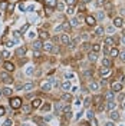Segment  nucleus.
Masks as SVG:
<instances>
[{
  "mask_svg": "<svg viewBox=\"0 0 125 126\" xmlns=\"http://www.w3.org/2000/svg\"><path fill=\"white\" fill-rule=\"evenodd\" d=\"M22 105H23V100L20 97H10V106L13 109H20Z\"/></svg>",
  "mask_w": 125,
  "mask_h": 126,
  "instance_id": "f257e3e1",
  "label": "nucleus"
},
{
  "mask_svg": "<svg viewBox=\"0 0 125 126\" xmlns=\"http://www.w3.org/2000/svg\"><path fill=\"white\" fill-rule=\"evenodd\" d=\"M0 80H1L3 83H7V85L13 83V78L9 75V72H1V73H0Z\"/></svg>",
  "mask_w": 125,
  "mask_h": 126,
  "instance_id": "f03ea898",
  "label": "nucleus"
},
{
  "mask_svg": "<svg viewBox=\"0 0 125 126\" xmlns=\"http://www.w3.org/2000/svg\"><path fill=\"white\" fill-rule=\"evenodd\" d=\"M85 23L88 24L89 27H95V26H96V19H95V16L86 15L85 16Z\"/></svg>",
  "mask_w": 125,
  "mask_h": 126,
  "instance_id": "7ed1b4c3",
  "label": "nucleus"
},
{
  "mask_svg": "<svg viewBox=\"0 0 125 126\" xmlns=\"http://www.w3.org/2000/svg\"><path fill=\"white\" fill-rule=\"evenodd\" d=\"M112 24H114L115 27H122V26H124V19H122L121 16H115V17L112 19Z\"/></svg>",
  "mask_w": 125,
  "mask_h": 126,
  "instance_id": "20e7f679",
  "label": "nucleus"
},
{
  "mask_svg": "<svg viewBox=\"0 0 125 126\" xmlns=\"http://www.w3.org/2000/svg\"><path fill=\"white\" fill-rule=\"evenodd\" d=\"M59 42L62 43V45H69V42H70V36L68 34V33H63V34H61L59 36Z\"/></svg>",
  "mask_w": 125,
  "mask_h": 126,
  "instance_id": "39448f33",
  "label": "nucleus"
},
{
  "mask_svg": "<svg viewBox=\"0 0 125 126\" xmlns=\"http://www.w3.org/2000/svg\"><path fill=\"white\" fill-rule=\"evenodd\" d=\"M43 4L46 6L47 9H56V4H58V0H43Z\"/></svg>",
  "mask_w": 125,
  "mask_h": 126,
  "instance_id": "423d86ee",
  "label": "nucleus"
},
{
  "mask_svg": "<svg viewBox=\"0 0 125 126\" xmlns=\"http://www.w3.org/2000/svg\"><path fill=\"white\" fill-rule=\"evenodd\" d=\"M3 67H4V70L9 72V73H12V72L15 70V64L12 62H9V60H4V63H3Z\"/></svg>",
  "mask_w": 125,
  "mask_h": 126,
  "instance_id": "0eeeda50",
  "label": "nucleus"
},
{
  "mask_svg": "<svg viewBox=\"0 0 125 126\" xmlns=\"http://www.w3.org/2000/svg\"><path fill=\"white\" fill-rule=\"evenodd\" d=\"M40 89H42L43 92H50V89H52V83H50V80H47V82H42V83H40Z\"/></svg>",
  "mask_w": 125,
  "mask_h": 126,
  "instance_id": "6e6552de",
  "label": "nucleus"
},
{
  "mask_svg": "<svg viewBox=\"0 0 125 126\" xmlns=\"http://www.w3.org/2000/svg\"><path fill=\"white\" fill-rule=\"evenodd\" d=\"M26 52H27V47L26 46H20L16 49V56L17 57H23L24 55H26Z\"/></svg>",
  "mask_w": 125,
  "mask_h": 126,
  "instance_id": "1a4fd4ad",
  "label": "nucleus"
},
{
  "mask_svg": "<svg viewBox=\"0 0 125 126\" xmlns=\"http://www.w3.org/2000/svg\"><path fill=\"white\" fill-rule=\"evenodd\" d=\"M32 47H33V50H40V49H43V40H35L33 43H32Z\"/></svg>",
  "mask_w": 125,
  "mask_h": 126,
  "instance_id": "9d476101",
  "label": "nucleus"
},
{
  "mask_svg": "<svg viewBox=\"0 0 125 126\" xmlns=\"http://www.w3.org/2000/svg\"><path fill=\"white\" fill-rule=\"evenodd\" d=\"M53 46H55V45H53V43H52L49 39H47V40H43V49H45L46 52H50Z\"/></svg>",
  "mask_w": 125,
  "mask_h": 126,
  "instance_id": "9b49d317",
  "label": "nucleus"
},
{
  "mask_svg": "<svg viewBox=\"0 0 125 126\" xmlns=\"http://www.w3.org/2000/svg\"><path fill=\"white\" fill-rule=\"evenodd\" d=\"M104 42H105V45H106V46H114V45H115V42H117V39H115L114 36H108V37H105Z\"/></svg>",
  "mask_w": 125,
  "mask_h": 126,
  "instance_id": "f8f14e48",
  "label": "nucleus"
},
{
  "mask_svg": "<svg viewBox=\"0 0 125 126\" xmlns=\"http://www.w3.org/2000/svg\"><path fill=\"white\" fill-rule=\"evenodd\" d=\"M32 109H38V108H40V105H42V99H39V97H36V99H33L32 100Z\"/></svg>",
  "mask_w": 125,
  "mask_h": 126,
  "instance_id": "ddd939ff",
  "label": "nucleus"
},
{
  "mask_svg": "<svg viewBox=\"0 0 125 126\" xmlns=\"http://www.w3.org/2000/svg\"><path fill=\"white\" fill-rule=\"evenodd\" d=\"M49 36H50V34H49V32L47 30H40L39 32V39L40 40H47L49 39Z\"/></svg>",
  "mask_w": 125,
  "mask_h": 126,
  "instance_id": "4468645a",
  "label": "nucleus"
},
{
  "mask_svg": "<svg viewBox=\"0 0 125 126\" xmlns=\"http://www.w3.org/2000/svg\"><path fill=\"white\" fill-rule=\"evenodd\" d=\"M105 29L102 26H95V36H104Z\"/></svg>",
  "mask_w": 125,
  "mask_h": 126,
  "instance_id": "2eb2a0df",
  "label": "nucleus"
},
{
  "mask_svg": "<svg viewBox=\"0 0 125 126\" xmlns=\"http://www.w3.org/2000/svg\"><path fill=\"white\" fill-rule=\"evenodd\" d=\"M112 90H114V92H121V90H122V83L114 82V83H112Z\"/></svg>",
  "mask_w": 125,
  "mask_h": 126,
  "instance_id": "dca6fc26",
  "label": "nucleus"
},
{
  "mask_svg": "<svg viewBox=\"0 0 125 126\" xmlns=\"http://www.w3.org/2000/svg\"><path fill=\"white\" fill-rule=\"evenodd\" d=\"M118 55H119V50H118L117 47L109 49V56H111V57H118Z\"/></svg>",
  "mask_w": 125,
  "mask_h": 126,
  "instance_id": "f3484780",
  "label": "nucleus"
},
{
  "mask_svg": "<svg viewBox=\"0 0 125 126\" xmlns=\"http://www.w3.org/2000/svg\"><path fill=\"white\" fill-rule=\"evenodd\" d=\"M102 66H105V67H111V66H112V60L108 59V57L102 59Z\"/></svg>",
  "mask_w": 125,
  "mask_h": 126,
  "instance_id": "a211bd4d",
  "label": "nucleus"
},
{
  "mask_svg": "<svg viewBox=\"0 0 125 126\" xmlns=\"http://www.w3.org/2000/svg\"><path fill=\"white\" fill-rule=\"evenodd\" d=\"M62 29L65 30V33H68V32H70V29H72V26H70L69 22H63L62 23Z\"/></svg>",
  "mask_w": 125,
  "mask_h": 126,
  "instance_id": "6ab92c4d",
  "label": "nucleus"
},
{
  "mask_svg": "<svg viewBox=\"0 0 125 126\" xmlns=\"http://www.w3.org/2000/svg\"><path fill=\"white\" fill-rule=\"evenodd\" d=\"M89 89L94 90V92H96V90L99 89V83H98V82H91V83H89Z\"/></svg>",
  "mask_w": 125,
  "mask_h": 126,
  "instance_id": "aec40b11",
  "label": "nucleus"
},
{
  "mask_svg": "<svg viewBox=\"0 0 125 126\" xmlns=\"http://www.w3.org/2000/svg\"><path fill=\"white\" fill-rule=\"evenodd\" d=\"M88 59H89V62H96V59H98V56H96V53L95 52H91L89 55H88Z\"/></svg>",
  "mask_w": 125,
  "mask_h": 126,
  "instance_id": "412c9836",
  "label": "nucleus"
},
{
  "mask_svg": "<svg viewBox=\"0 0 125 126\" xmlns=\"http://www.w3.org/2000/svg\"><path fill=\"white\" fill-rule=\"evenodd\" d=\"M115 108H117V103H115V102H112V100H108V105H106V109H108V110L111 112V110H114Z\"/></svg>",
  "mask_w": 125,
  "mask_h": 126,
  "instance_id": "4be33fe9",
  "label": "nucleus"
},
{
  "mask_svg": "<svg viewBox=\"0 0 125 126\" xmlns=\"http://www.w3.org/2000/svg\"><path fill=\"white\" fill-rule=\"evenodd\" d=\"M99 73H101L102 76H106V75H109L111 70H109V67H105V66H102V69L99 70Z\"/></svg>",
  "mask_w": 125,
  "mask_h": 126,
  "instance_id": "5701e85b",
  "label": "nucleus"
},
{
  "mask_svg": "<svg viewBox=\"0 0 125 126\" xmlns=\"http://www.w3.org/2000/svg\"><path fill=\"white\" fill-rule=\"evenodd\" d=\"M12 93H13V92H12V89H9V87H4V89H3V90H1V94H3V96H12Z\"/></svg>",
  "mask_w": 125,
  "mask_h": 126,
  "instance_id": "b1692460",
  "label": "nucleus"
},
{
  "mask_svg": "<svg viewBox=\"0 0 125 126\" xmlns=\"http://www.w3.org/2000/svg\"><path fill=\"white\" fill-rule=\"evenodd\" d=\"M66 15L68 16L75 15V6H68V7H66Z\"/></svg>",
  "mask_w": 125,
  "mask_h": 126,
  "instance_id": "393cba45",
  "label": "nucleus"
},
{
  "mask_svg": "<svg viewBox=\"0 0 125 126\" xmlns=\"http://www.w3.org/2000/svg\"><path fill=\"white\" fill-rule=\"evenodd\" d=\"M70 26H72V27H78L79 26V19H76V17H73V19H70Z\"/></svg>",
  "mask_w": 125,
  "mask_h": 126,
  "instance_id": "a878e982",
  "label": "nucleus"
},
{
  "mask_svg": "<svg viewBox=\"0 0 125 126\" xmlns=\"http://www.w3.org/2000/svg\"><path fill=\"white\" fill-rule=\"evenodd\" d=\"M114 97H115L114 90H111V92H108V93L105 94V99H106V100H114Z\"/></svg>",
  "mask_w": 125,
  "mask_h": 126,
  "instance_id": "bb28decb",
  "label": "nucleus"
},
{
  "mask_svg": "<svg viewBox=\"0 0 125 126\" xmlns=\"http://www.w3.org/2000/svg\"><path fill=\"white\" fill-rule=\"evenodd\" d=\"M0 56H1V59H4V60H7L9 57H10V52H9V50H3V52L0 53Z\"/></svg>",
  "mask_w": 125,
  "mask_h": 126,
  "instance_id": "cd10ccee",
  "label": "nucleus"
},
{
  "mask_svg": "<svg viewBox=\"0 0 125 126\" xmlns=\"http://www.w3.org/2000/svg\"><path fill=\"white\" fill-rule=\"evenodd\" d=\"M109 116H111V119H112V120H118V119H119V113H118V112H115V110H112Z\"/></svg>",
  "mask_w": 125,
  "mask_h": 126,
  "instance_id": "c85d7f7f",
  "label": "nucleus"
},
{
  "mask_svg": "<svg viewBox=\"0 0 125 126\" xmlns=\"http://www.w3.org/2000/svg\"><path fill=\"white\" fill-rule=\"evenodd\" d=\"M105 3H106V0H95L96 7H104V6H105Z\"/></svg>",
  "mask_w": 125,
  "mask_h": 126,
  "instance_id": "c756f323",
  "label": "nucleus"
},
{
  "mask_svg": "<svg viewBox=\"0 0 125 126\" xmlns=\"http://www.w3.org/2000/svg\"><path fill=\"white\" fill-rule=\"evenodd\" d=\"M56 9H58L59 12H63V10H65V4H63V1H58V4H56Z\"/></svg>",
  "mask_w": 125,
  "mask_h": 126,
  "instance_id": "7c9ffc66",
  "label": "nucleus"
},
{
  "mask_svg": "<svg viewBox=\"0 0 125 126\" xmlns=\"http://www.w3.org/2000/svg\"><path fill=\"white\" fill-rule=\"evenodd\" d=\"M62 89L63 90H69L70 89V82H63L62 83Z\"/></svg>",
  "mask_w": 125,
  "mask_h": 126,
  "instance_id": "2f4dec72",
  "label": "nucleus"
},
{
  "mask_svg": "<svg viewBox=\"0 0 125 126\" xmlns=\"http://www.w3.org/2000/svg\"><path fill=\"white\" fill-rule=\"evenodd\" d=\"M101 50V45H98V43H95L94 46H92V52H95V53H98Z\"/></svg>",
  "mask_w": 125,
  "mask_h": 126,
  "instance_id": "473e14b6",
  "label": "nucleus"
},
{
  "mask_svg": "<svg viewBox=\"0 0 125 126\" xmlns=\"http://www.w3.org/2000/svg\"><path fill=\"white\" fill-rule=\"evenodd\" d=\"M104 17H105L104 12H98V15L95 16V19H96V20H104Z\"/></svg>",
  "mask_w": 125,
  "mask_h": 126,
  "instance_id": "72a5a7b5",
  "label": "nucleus"
},
{
  "mask_svg": "<svg viewBox=\"0 0 125 126\" xmlns=\"http://www.w3.org/2000/svg\"><path fill=\"white\" fill-rule=\"evenodd\" d=\"M22 109H23L24 113H29L30 109H32V106H29V105H22Z\"/></svg>",
  "mask_w": 125,
  "mask_h": 126,
  "instance_id": "f704fd0d",
  "label": "nucleus"
},
{
  "mask_svg": "<svg viewBox=\"0 0 125 126\" xmlns=\"http://www.w3.org/2000/svg\"><path fill=\"white\" fill-rule=\"evenodd\" d=\"M29 26H30V24H27V23H26V24H23V27H22V29H20V32H19V34H20V36H22V34H23L24 32L27 30V27H29Z\"/></svg>",
  "mask_w": 125,
  "mask_h": 126,
  "instance_id": "c9c22d12",
  "label": "nucleus"
},
{
  "mask_svg": "<svg viewBox=\"0 0 125 126\" xmlns=\"http://www.w3.org/2000/svg\"><path fill=\"white\" fill-rule=\"evenodd\" d=\"M62 99H63V100H66V102H69L70 99H72V96H70L69 93H63L62 94Z\"/></svg>",
  "mask_w": 125,
  "mask_h": 126,
  "instance_id": "e433bc0d",
  "label": "nucleus"
},
{
  "mask_svg": "<svg viewBox=\"0 0 125 126\" xmlns=\"http://www.w3.org/2000/svg\"><path fill=\"white\" fill-rule=\"evenodd\" d=\"M32 87H33V83H32V82H29V83L23 85V89H24V90H30Z\"/></svg>",
  "mask_w": 125,
  "mask_h": 126,
  "instance_id": "4c0bfd02",
  "label": "nucleus"
},
{
  "mask_svg": "<svg viewBox=\"0 0 125 126\" xmlns=\"http://www.w3.org/2000/svg\"><path fill=\"white\" fill-rule=\"evenodd\" d=\"M50 110V103H45V106L42 108V112H49Z\"/></svg>",
  "mask_w": 125,
  "mask_h": 126,
  "instance_id": "58836bf2",
  "label": "nucleus"
},
{
  "mask_svg": "<svg viewBox=\"0 0 125 126\" xmlns=\"http://www.w3.org/2000/svg\"><path fill=\"white\" fill-rule=\"evenodd\" d=\"M89 126H98V122H96V119L95 118L89 119Z\"/></svg>",
  "mask_w": 125,
  "mask_h": 126,
  "instance_id": "ea45409f",
  "label": "nucleus"
},
{
  "mask_svg": "<svg viewBox=\"0 0 125 126\" xmlns=\"http://www.w3.org/2000/svg\"><path fill=\"white\" fill-rule=\"evenodd\" d=\"M40 56H42V55H40L39 50H33V57H35V59H39Z\"/></svg>",
  "mask_w": 125,
  "mask_h": 126,
  "instance_id": "a19ab883",
  "label": "nucleus"
},
{
  "mask_svg": "<svg viewBox=\"0 0 125 126\" xmlns=\"http://www.w3.org/2000/svg\"><path fill=\"white\" fill-rule=\"evenodd\" d=\"M65 1H66L68 6H75L76 4V0H65Z\"/></svg>",
  "mask_w": 125,
  "mask_h": 126,
  "instance_id": "79ce46f5",
  "label": "nucleus"
},
{
  "mask_svg": "<svg viewBox=\"0 0 125 126\" xmlns=\"http://www.w3.org/2000/svg\"><path fill=\"white\" fill-rule=\"evenodd\" d=\"M119 59H121V60H122V62H125V50H122V52H119Z\"/></svg>",
  "mask_w": 125,
  "mask_h": 126,
  "instance_id": "37998d69",
  "label": "nucleus"
},
{
  "mask_svg": "<svg viewBox=\"0 0 125 126\" xmlns=\"http://www.w3.org/2000/svg\"><path fill=\"white\" fill-rule=\"evenodd\" d=\"M89 49H91V45L89 43H83L82 45V50H89Z\"/></svg>",
  "mask_w": 125,
  "mask_h": 126,
  "instance_id": "c03bdc74",
  "label": "nucleus"
},
{
  "mask_svg": "<svg viewBox=\"0 0 125 126\" xmlns=\"http://www.w3.org/2000/svg\"><path fill=\"white\" fill-rule=\"evenodd\" d=\"M13 9H15V4H13V3H10V4H9V7H7V12H9V13H13Z\"/></svg>",
  "mask_w": 125,
  "mask_h": 126,
  "instance_id": "a18cd8bd",
  "label": "nucleus"
},
{
  "mask_svg": "<svg viewBox=\"0 0 125 126\" xmlns=\"http://www.w3.org/2000/svg\"><path fill=\"white\" fill-rule=\"evenodd\" d=\"M114 30H115V26H114V24H112V26H108V27H106V32H109V33H112Z\"/></svg>",
  "mask_w": 125,
  "mask_h": 126,
  "instance_id": "49530a36",
  "label": "nucleus"
},
{
  "mask_svg": "<svg viewBox=\"0 0 125 126\" xmlns=\"http://www.w3.org/2000/svg\"><path fill=\"white\" fill-rule=\"evenodd\" d=\"M79 12H85V4H83V3L79 4Z\"/></svg>",
  "mask_w": 125,
  "mask_h": 126,
  "instance_id": "de8ad7c7",
  "label": "nucleus"
},
{
  "mask_svg": "<svg viewBox=\"0 0 125 126\" xmlns=\"http://www.w3.org/2000/svg\"><path fill=\"white\" fill-rule=\"evenodd\" d=\"M12 125H13V122H12L10 119H9V120H6V122H4V126H12Z\"/></svg>",
  "mask_w": 125,
  "mask_h": 126,
  "instance_id": "09e8293b",
  "label": "nucleus"
},
{
  "mask_svg": "<svg viewBox=\"0 0 125 126\" xmlns=\"http://www.w3.org/2000/svg\"><path fill=\"white\" fill-rule=\"evenodd\" d=\"M4 112H6V109H4L3 106H0V116H3V115H4Z\"/></svg>",
  "mask_w": 125,
  "mask_h": 126,
  "instance_id": "8fccbe9b",
  "label": "nucleus"
},
{
  "mask_svg": "<svg viewBox=\"0 0 125 126\" xmlns=\"http://www.w3.org/2000/svg\"><path fill=\"white\" fill-rule=\"evenodd\" d=\"M55 108H56V110L59 112V110H62V105H61V103H58V105H56Z\"/></svg>",
  "mask_w": 125,
  "mask_h": 126,
  "instance_id": "3c124183",
  "label": "nucleus"
},
{
  "mask_svg": "<svg viewBox=\"0 0 125 126\" xmlns=\"http://www.w3.org/2000/svg\"><path fill=\"white\" fill-rule=\"evenodd\" d=\"M92 118H94V113L89 110V112H88V119H92Z\"/></svg>",
  "mask_w": 125,
  "mask_h": 126,
  "instance_id": "603ef678",
  "label": "nucleus"
},
{
  "mask_svg": "<svg viewBox=\"0 0 125 126\" xmlns=\"http://www.w3.org/2000/svg\"><path fill=\"white\" fill-rule=\"evenodd\" d=\"M82 37H83V39H88V37H89V34H88L86 32H83V33H82Z\"/></svg>",
  "mask_w": 125,
  "mask_h": 126,
  "instance_id": "864d4df0",
  "label": "nucleus"
},
{
  "mask_svg": "<svg viewBox=\"0 0 125 126\" xmlns=\"http://www.w3.org/2000/svg\"><path fill=\"white\" fill-rule=\"evenodd\" d=\"M26 73H27V75H32V73H33V67H29V69H27V72H26Z\"/></svg>",
  "mask_w": 125,
  "mask_h": 126,
  "instance_id": "5fc2aeb1",
  "label": "nucleus"
},
{
  "mask_svg": "<svg viewBox=\"0 0 125 126\" xmlns=\"http://www.w3.org/2000/svg\"><path fill=\"white\" fill-rule=\"evenodd\" d=\"M83 75H85V76H91V75H92V72H91V70H86Z\"/></svg>",
  "mask_w": 125,
  "mask_h": 126,
  "instance_id": "6e6d98bb",
  "label": "nucleus"
},
{
  "mask_svg": "<svg viewBox=\"0 0 125 126\" xmlns=\"http://www.w3.org/2000/svg\"><path fill=\"white\" fill-rule=\"evenodd\" d=\"M6 46H9V47L13 46V42H7V43H6Z\"/></svg>",
  "mask_w": 125,
  "mask_h": 126,
  "instance_id": "4d7b16f0",
  "label": "nucleus"
},
{
  "mask_svg": "<svg viewBox=\"0 0 125 126\" xmlns=\"http://www.w3.org/2000/svg\"><path fill=\"white\" fill-rule=\"evenodd\" d=\"M121 42H122V45H125V34L122 36V39H121Z\"/></svg>",
  "mask_w": 125,
  "mask_h": 126,
  "instance_id": "13d9d810",
  "label": "nucleus"
},
{
  "mask_svg": "<svg viewBox=\"0 0 125 126\" xmlns=\"http://www.w3.org/2000/svg\"><path fill=\"white\" fill-rule=\"evenodd\" d=\"M105 126H114V123H112V122H108V123H106Z\"/></svg>",
  "mask_w": 125,
  "mask_h": 126,
  "instance_id": "bf43d9fd",
  "label": "nucleus"
},
{
  "mask_svg": "<svg viewBox=\"0 0 125 126\" xmlns=\"http://www.w3.org/2000/svg\"><path fill=\"white\" fill-rule=\"evenodd\" d=\"M81 3H83V4H86V3H89V0H82Z\"/></svg>",
  "mask_w": 125,
  "mask_h": 126,
  "instance_id": "052dcab7",
  "label": "nucleus"
},
{
  "mask_svg": "<svg viewBox=\"0 0 125 126\" xmlns=\"http://www.w3.org/2000/svg\"><path fill=\"white\" fill-rule=\"evenodd\" d=\"M122 34H125V29H124V30H122Z\"/></svg>",
  "mask_w": 125,
  "mask_h": 126,
  "instance_id": "680f3d73",
  "label": "nucleus"
},
{
  "mask_svg": "<svg viewBox=\"0 0 125 126\" xmlns=\"http://www.w3.org/2000/svg\"><path fill=\"white\" fill-rule=\"evenodd\" d=\"M0 63H1V56H0Z\"/></svg>",
  "mask_w": 125,
  "mask_h": 126,
  "instance_id": "e2e57ef3",
  "label": "nucleus"
},
{
  "mask_svg": "<svg viewBox=\"0 0 125 126\" xmlns=\"http://www.w3.org/2000/svg\"><path fill=\"white\" fill-rule=\"evenodd\" d=\"M0 96H1V90H0Z\"/></svg>",
  "mask_w": 125,
  "mask_h": 126,
  "instance_id": "0e129e2a",
  "label": "nucleus"
},
{
  "mask_svg": "<svg viewBox=\"0 0 125 126\" xmlns=\"http://www.w3.org/2000/svg\"><path fill=\"white\" fill-rule=\"evenodd\" d=\"M83 126H89V125H83Z\"/></svg>",
  "mask_w": 125,
  "mask_h": 126,
  "instance_id": "69168bd1",
  "label": "nucleus"
},
{
  "mask_svg": "<svg viewBox=\"0 0 125 126\" xmlns=\"http://www.w3.org/2000/svg\"><path fill=\"white\" fill-rule=\"evenodd\" d=\"M42 1H43V0H42Z\"/></svg>",
  "mask_w": 125,
  "mask_h": 126,
  "instance_id": "338daca9",
  "label": "nucleus"
}]
</instances>
